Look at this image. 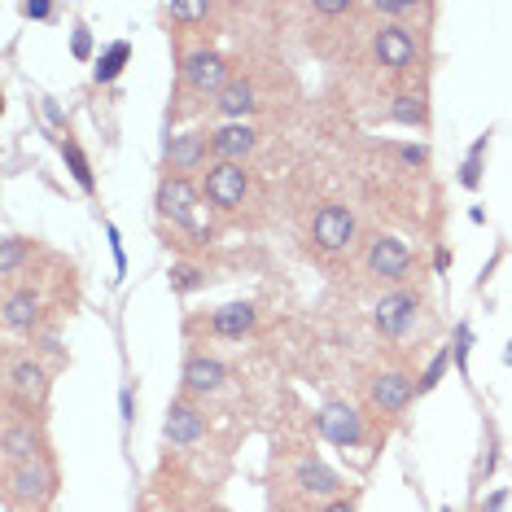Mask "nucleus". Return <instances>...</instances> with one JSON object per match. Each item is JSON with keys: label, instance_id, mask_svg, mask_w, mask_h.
Segmentation results:
<instances>
[{"label": "nucleus", "instance_id": "obj_9", "mask_svg": "<svg viewBox=\"0 0 512 512\" xmlns=\"http://www.w3.org/2000/svg\"><path fill=\"white\" fill-rule=\"evenodd\" d=\"M429 316V298L421 285H403V289H390V294L377 298V307H372V329L377 337H386V342H407V337L416 333V320Z\"/></svg>", "mask_w": 512, "mask_h": 512}, {"label": "nucleus", "instance_id": "obj_24", "mask_svg": "<svg viewBox=\"0 0 512 512\" xmlns=\"http://www.w3.org/2000/svg\"><path fill=\"white\" fill-rule=\"evenodd\" d=\"M127 57H132V44H127V40L110 44V53L97 62V84H110V79H119V71H123Z\"/></svg>", "mask_w": 512, "mask_h": 512}, {"label": "nucleus", "instance_id": "obj_29", "mask_svg": "<svg viewBox=\"0 0 512 512\" xmlns=\"http://www.w3.org/2000/svg\"><path fill=\"white\" fill-rule=\"evenodd\" d=\"M508 364H512V351H508Z\"/></svg>", "mask_w": 512, "mask_h": 512}, {"label": "nucleus", "instance_id": "obj_20", "mask_svg": "<svg viewBox=\"0 0 512 512\" xmlns=\"http://www.w3.org/2000/svg\"><path fill=\"white\" fill-rule=\"evenodd\" d=\"M386 123H403V127H429V101H425V88H399L390 97L386 114H381Z\"/></svg>", "mask_w": 512, "mask_h": 512}, {"label": "nucleus", "instance_id": "obj_26", "mask_svg": "<svg viewBox=\"0 0 512 512\" xmlns=\"http://www.w3.org/2000/svg\"><path fill=\"white\" fill-rule=\"evenodd\" d=\"M75 57H88V49H92V36H88V27H75Z\"/></svg>", "mask_w": 512, "mask_h": 512}, {"label": "nucleus", "instance_id": "obj_22", "mask_svg": "<svg viewBox=\"0 0 512 512\" xmlns=\"http://www.w3.org/2000/svg\"><path fill=\"white\" fill-rule=\"evenodd\" d=\"M206 281H211V272H206L202 259L171 263V289H176V294H197V289H206Z\"/></svg>", "mask_w": 512, "mask_h": 512}, {"label": "nucleus", "instance_id": "obj_11", "mask_svg": "<svg viewBox=\"0 0 512 512\" xmlns=\"http://www.w3.org/2000/svg\"><path fill=\"white\" fill-rule=\"evenodd\" d=\"M0 451H5V464H22V460H36L49 456L53 442L49 429H44V416H27L5 407V425H0Z\"/></svg>", "mask_w": 512, "mask_h": 512}, {"label": "nucleus", "instance_id": "obj_30", "mask_svg": "<svg viewBox=\"0 0 512 512\" xmlns=\"http://www.w3.org/2000/svg\"><path fill=\"white\" fill-rule=\"evenodd\" d=\"M442 512H451V508H442Z\"/></svg>", "mask_w": 512, "mask_h": 512}, {"label": "nucleus", "instance_id": "obj_23", "mask_svg": "<svg viewBox=\"0 0 512 512\" xmlns=\"http://www.w3.org/2000/svg\"><path fill=\"white\" fill-rule=\"evenodd\" d=\"M57 145H62L66 162H71V176L79 180V189H84V193H97V180H92V167H88L84 149H79V145L71 141V132H66V136H62V141H57Z\"/></svg>", "mask_w": 512, "mask_h": 512}, {"label": "nucleus", "instance_id": "obj_5", "mask_svg": "<svg viewBox=\"0 0 512 512\" xmlns=\"http://www.w3.org/2000/svg\"><path fill=\"white\" fill-rule=\"evenodd\" d=\"M425 62V40L407 22H377L368 31V66H377L394 84H407Z\"/></svg>", "mask_w": 512, "mask_h": 512}, {"label": "nucleus", "instance_id": "obj_15", "mask_svg": "<svg viewBox=\"0 0 512 512\" xmlns=\"http://www.w3.org/2000/svg\"><path fill=\"white\" fill-rule=\"evenodd\" d=\"M228 381H232V372L215 351H189L184 372H180V394H189V399H215L219 390H228Z\"/></svg>", "mask_w": 512, "mask_h": 512}, {"label": "nucleus", "instance_id": "obj_4", "mask_svg": "<svg viewBox=\"0 0 512 512\" xmlns=\"http://www.w3.org/2000/svg\"><path fill=\"white\" fill-rule=\"evenodd\" d=\"M49 399H53V368L31 351L9 342L5 346V407L14 412H27V416H44L49 412Z\"/></svg>", "mask_w": 512, "mask_h": 512}, {"label": "nucleus", "instance_id": "obj_16", "mask_svg": "<svg viewBox=\"0 0 512 512\" xmlns=\"http://www.w3.org/2000/svg\"><path fill=\"white\" fill-rule=\"evenodd\" d=\"M263 132L254 123H219L211 127V158L215 162H241L250 167V158L259 154Z\"/></svg>", "mask_w": 512, "mask_h": 512}, {"label": "nucleus", "instance_id": "obj_13", "mask_svg": "<svg viewBox=\"0 0 512 512\" xmlns=\"http://www.w3.org/2000/svg\"><path fill=\"white\" fill-rule=\"evenodd\" d=\"M285 486H289V491H294L298 499H311V504H320V508L346 495L342 473H333V469H329V464H324L320 456H298L294 464H289Z\"/></svg>", "mask_w": 512, "mask_h": 512}, {"label": "nucleus", "instance_id": "obj_3", "mask_svg": "<svg viewBox=\"0 0 512 512\" xmlns=\"http://www.w3.org/2000/svg\"><path fill=\"white\" fill-rule=\"evenodd\" d=\"M416 394H421V377L407 364H394L390 359V364H377L364 372V412L377 429L399 425L407 416V407L416 403Z\"/></svg>", "mask_w": 512, "mask_h": 512}, {"label": "nucleus", "instance_id": "obj_21", "mask_svg": "<svg viewBox=\"0 0 512 512\" xmlns=\"http://www.w3.org/2000/svg\"><path fill=\"white\" fill-rule=\"evenodd\" d=\"M162 14H167L171 22H176V27H180V36H189V31L206 27V22H211V18H219V14H224V9L211 5V0H193V5H167V9H162Z\"/></svg>", "mask_w": 512, "mask_h": 512}, {"label": "nucleus", "instance_id": "obj_8", "mask_svg": "<svg viewBox=\"0 0 512 512\" xmlns=\"http://www.w3.org/2000/svg\"><path fill=\"white\" fill-rule=\"evenodd\" d=\"M359 267H364V276L372 285H381L390 294V289H403L412 285L416 276V250L407 246L403 237H394V232H377V237L364 241V250H359Z\"/></svg>", "mask_w": 512, "mask_h": 512}, {"label": "nucleus", "instance_id": "obj_2", "mask_svg": "<svg viewBox=\"0 0 512 512\" xmlns=\"http://www.w3.org/2000/svg\"><path fill=\"white\" fill-rule=\"evenodd\" d=\"M202 197H206V211L219 224L254 228L263 219V189L254 180V171L241 167V162H215L202 176Z\"/></svg>", "mask_w": 512, "mask_h": 512}, {"label": "nucleus", "instance_id": "obj_7", "mask_svg": "<svg viewBox=\"0 0 512 512\" xmlns=\"http://www.w3.org/2000/svg\"><path fill=\"white\" fill-rule=\"evenodd\" d=\"M57 460L53 451L36 460H22V464H5V508L9 512H44L57 499Z\"/></svg>", "mask_w": 512, "mask_h": 512}, {"label": "nucleus", "instance_id": "obj_12", "mask_svg": "<svg viewBox=\"0 0 512 512\" xmlns=\"http://www.w3.org/2000/svg\"><path fill=\"white\" fill-rule=\"evenodd\" d=\"M316 429L324 434V442H333L337 451H359V447H368V442H372L368 412H364V407H355V403H342V399L320 407Z\"/></svg>", "mask_w": 512, "mask_h": 512}, {"label": "nucleus", "instance_id": "obj_28", "mask_svg": "<svg viewBox=\"0 0 512 512\" xmlns=\"http://www.w3.org/2000/svg\"><path fill=\"white\" fill-rule=\"evenodd\" d=\"M320 512H359V508H355V499H351V495H342V499H333V504H324Z\"/></svg>", "mask_w": 512, "mask_h": 512}, {"label": "nucleus", "instance_id": "obj_10", "mask_svg": "<svg viewBox=\"0 0 512 512\" xmlns=\"http://www.w3.org/2000/svg\"><path fill=\"white\" fill-rule=\"evenodd\" d=\"M215 167L211 158V127H189L176 132L162 149V176H180V180H202Z\"/></svg>", "mask_w": 512, "mask_h": 512}, {"label": "nucleus", "instance_id": "obj_27", "mask_svg": "<svg viewBox=\"0 0 512 512\" xmlns=\"http://www.w3.org/2000/svg\"><path fill=\"white\" fill-rule=\"evenodd\" d=\"M22 18H53V5H44V0H36V5H22Z\"/></svg>", "mask_w": 512, "mask_h": 512}, {"label": "nucleus", "instance_id": "obj_6", "mask_svg": "<svg viewBox=\"0 0 512 512\" xmlns=\"http://www.w3.org/2000/svg\"><path fill=\"white\" fill-rule=\"evenodd\" d=\"M359 241V215L355 206L337 202V197H329V202L316 206V215H311L307 224V254L320 263H337L342 254H351Z\"/></svg>", "mask_w": 512, "mask_h": 512}, {"label": "nucleus", "instance_id": "obj_17", "mask_svg": "<svg viewBox=\"0 0 512 512\" xmlns=\"http://www.w3.org/2000/svg\"><path fill=\"white\" fill-rule=\"evenodd\" d=\"M162 434H167V442L180 447V451L197 447V442L206 438V407H197V399L180 394V399L167 407V425H162Z\"/></svg>", "mask_w": 512, "mask_h": 512}, {"label": "nucleus", "instance_id": "obj_25", "mask_svg": "<svg viewBox=\"0 0 512 512\" xmlns=\"http://www.w3.org/2000/svg\"><path fill=\"white\" fill-rule=\"evenodd\" d=\"M482 154H486V136L473 145V154H469V162H464V171H460L464 189H477V180H482Z\"/></svg>", "mask_w": 512, "mask_h": 512}, {"label": "nucleus", "instance_id": "obj_1", "mask_svg": "<svg viewBox=\"0 0 512 512\" xmlns=\"http://www.w3.org/2000/svg\"><path fill=\"white\" fill-rule=\"evenodd\" d=\"M237 75V66L228 62L215 44L206 40H180V66H176V119L202 114L211 101L224 92V84Z\"/></svg>", "mask_w": 512, "mask_h": 512}, {"label": "nucleus", "instance_id": "obj_18", "mask_svg": "<svg viewBox=\"0 0 512 512\" xmlns=\"http://www.w3.org/2000/svg\"><path fill=\"white\" fill-rule=\"evenodd\" d=\"M202 324L219 342H241V337L254 333V324H259V307H254V302H228V307H215Z\"/></svg>", "mask_w": 512, "mask_h": 512}, {"label": "nucleus", "instance_id": "obj_19", "mask_svg": "<svg viewBox=\"0 0 512 512\" xmlns=\"http://www.w3.org/2000/svg\"><path fill=\"white\" fill-rule=\"evenodd\" d=\"M40 259H44L40 241H31V237H18V232H9V237L0 241V285H14V281H22V276H27Z\"/></svg>", "mask_w": 512, "mask_h": 512}, {"label": "nucleus", "instance_id": "obj_14", "mask_svg": "<svg viewBox=\"0 0 512 512\" xmlns=\"http://www.w3.org/2000/svg\"><path fill=\"white\" fill-rule=\"evenodd\" d=\"M259 110H267V92L250 71H237L211 101V114H219L224 123H250Z\"/></svg>", "mask_w": 512, "mask_h": 512}]
</instances>
